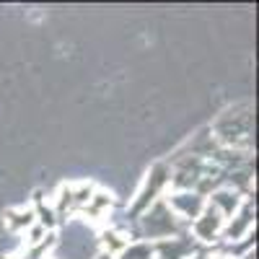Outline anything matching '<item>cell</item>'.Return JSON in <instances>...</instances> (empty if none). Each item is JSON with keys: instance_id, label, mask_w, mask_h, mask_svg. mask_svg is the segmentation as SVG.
<instances>
[{"instance_id": "6da1fadb", "label": "cell", "mask_w": 259, "mask_h": 259, "mask_svg": "<svg viewBox=\"0 0 259 259\" xmlns=\"http://www.w3.org/2000/svg\"><path fill=\"white\" fill-rule=\"evenodd\" d=\"M210 133L215 138L221 148H231V150H239L244 148L249 153L251 148V133H254V114H251V106L241 104L236 109H228L215 124H210Z\"/></svg>"}, {"instance_id": "7a4b0ae2", "label": "cell", "mask_w": 259, "mask_h": 259, "mask_svg": "<svg viewBox=\"0 0 259 259\" xmlns=\"http://www.w3.org/2000/svg\"><path fill=\"white\" fill-rule=\"evenodd\" d=\"M138 223H140V233L145 236L150 244H153V241H163V239H171V236H179V233H184V231L189 228L182 218H177L174 210L166 205L163 197L150 205V207L140 215V218H138Z\"/></svg>"}, {"instance_id": "3957f363", "label": "cell", "mask_w": 259, "mask_h": 259, "mask_svg": "<svg viewBox=\"0 0 259 259\" xmlns=\"http://www.w3.org/2000/svg\"><path fill=\"white\" fill-rule=\"evenodd\" d=\"M168 182H171V166H168V163H156L153 168L148 171L143 187L138 189L133 205H130V210H127L130 218L138 221L140 215H143L150 205H153L156 200H161V194H163V189L168 187Z\"/></svg>"}, {"instance_id": "277c9868", "label": "cell", "mask_w": 259, "mask_h": 259, "mask_svg": "<svg viewBox=\"0 0 259 259\" xmlns=\"http://www.w3.org/2000/svg\"><path fill=\"white\" fill-rule=\"evenodd\" d=\"M226 218L210 205H205V210L200 212V218H194L189 223V236L197 244H215L221 241V233H223Z\"/></svg>"}, {"instance_id": "5b68a950", "label": "cell", "mask_w": 259, "mask_h": 259, "mask_svg": "<svg viewBox=\"0 0 259 259\" xmlns=\"http://www.w3.org/2000/svg\"><path fill=\"white\" fill-rule=\"evenodd\" d=\"M251 228H254V200L249 197V200L241 202V207L236 210V215H231V218L226 221L221 241L223 244H239L251 233Z\"/></svg>"}, {"instance_id": "8992f818", "label": "cell", "mask_w": 259, "mask_h": 259, "mask_svg": "<svg viewBox=\"0 0 259 259\" xmlns=\"http://www.w3.org/2000/svg\"><path fill=\"white\" fill-rule=\"evenodd\" d=\"M166 205L174 210L177 218H182L187 226L194 221V218H200V212L205 210L207 200L200 197L197 192H174V194H168V197H163Z\"/></svg>"}, {"instance_id": "52a82bcc", "label": "cell", "mask_w": 259, "mask_h": 259, "mask_svg": "<svg viewBox=\"0 0 259 259\" xmlns=\"http://www.w3.org/2000/svg\"><path fill=\"white\" fill-rule=\"evenodd\" d=\"M156 259H189L192 254H197V241L184 231L179 236H171L163 241H153Z\"/></svg>"}, {"instance_id": "ba28073f", "label": "cell", "mask_w": 259, "mask_h": 259, "mask_svg": "<svg viewBox=\"0 0 259 259\" xmlns=\"http://www.w3.org/2000/svg\"><path fill=\"white\" fill-rule=\"evenodd\" d=\"M241 202H244L241 194L233 192V189H228V187H221V189L210 192V197H207V205L218 210L226 221L231 218V215H236V210L241 207Z\"/></svg>"}, {"instance_id": "9c48e42d", "label": "cell", "mask_w": 259, "mask_h": 259, "mask_svg": "<svg viewBox=\"0 0 259 259\" xmlns=\"http://www.w3.org/2000/svg\"><path fill=\"white\" fill-rule=\"evenodd\" d=\"M99 241H101V246H104V254H109V256L117 259V254L130 244V236H124V233L117 231V228H104V231L99 233Z\"/></svg>"}, {"instance_id": "30bf717a", "label": "cell", "mask_w": 259, "mask_h": 259, "mask_svg": "<svg viewBox=\"0 0 259 259\" xmlns=\"http://www.w3.org/2000/svg\"><path fill=\"white\" fill-rule=\"evenodd\" d=\"M114 205V200H112V194L109 192H104V189H94V194H91V200H89V205L83 207V212L89 215L91 221H99L101 215L106 212Z\"/></svg>"}, {"instance_id": "8fae6325", "label": "cell", "mask_w": 259, "mask_h": 259, "mask_svg": "<svg viewBox=\"0 0 259 259\" xmlns=\"http://www.w3.org/2000/svg\"><path fill=\"white\" fill-rule=\"evenodd\" d=\"M36 223V215L31 207H21V210H8L6 212V226L11 231H29Z\"/></svg>"}, {"instance_id": "7c38bea8", "label": "cell", "mask_w": 259, "mask_h": 259, "mask_svg": "<svg viewBox=\"0 0 259 259\" xmlns=\"http://www.w3.org/2000/svg\"><path fill=\"white\" fill-rule=\"evenodd\" d=\"M117 259H156V251L150 241H130L117 254Z\"/></svg>"}, {"instance_id": "4fadbf2b", "label": "cell", "mask_w": 259, "mask_h": 259, "mask_svg": "<svg viewBox=\"0 0 259 259\" xmlns=\"http://www.w3.org/2000/svg\"><path fill=\"white\" fill-rule=\"evenodd\" d=\"M45 236H47V231L41 228V226H36V223H34V226L29 228V246H36L41 239H45Z\"/></svg>"}, {"instance_id": "5bb4252c", "label": "cell", "mask_w": 259, "mask_h": 259, "mask_svg": "<svg viewBox=\"0 0 259 259\" xmlns=\"http://www.w3.org/2000/svg\"><path fill=\"white\" fill-rule=\"evenodd\" d=\"M189 259H210V254H205V251H197V254H192Z\"/></svg>"}, {"instance_id": "9a60e30c", "label": "cell", "mask_w": 259, "mask_h": 259, "mask_svg": "<svg viewBox=\"0 0 259 259\" xmlns=\"http://www.w3.org/2000/svg\"><path fill=\"white\" fill-rule=\"evenodd\" d=\"M96 259H114V256H109V254H99Z\"/></svg>"}, {"instance_id": "2e32d148", "label": "cell", "mask_w": 259, "mask_h": 259, "mask_svg": "<svg viewBox=\"0 0 259 259\" xmlns=\"http://www.w3.org/2000/svg\"><path fill=\"white\" fill-rule=\"evenodd\" d=\"M241 259H254V251H249L246 256H241Z\"/></svg>"}]
</instances>
